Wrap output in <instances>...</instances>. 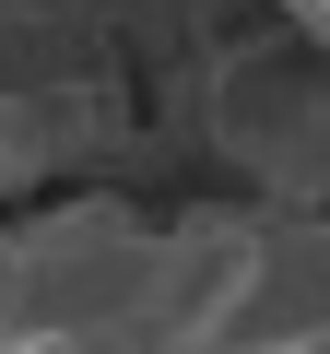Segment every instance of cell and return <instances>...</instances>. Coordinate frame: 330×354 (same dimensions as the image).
Instances as JSON below:
<instances>
[{
	"instance_id": "cell-1",
	"label": "cell",
	"mask_w": 330,
	"mask_h": 354,
	"mask_svg": "<svg viewBox=\"0 0 330 354\" xmlns=\"http://www.w3.org/2000/svg\"><path fill=\"white\" fill-rule=\"evenodd\" d=\"M153 248L165 236L142 213H118V201H59V213L0 225V330H12V342H106V330H142Z\"/></svg>"
},
{
	"instance_id": "cell-2",
	"label": "cell",
	"mask_w": 330,
	"mask_h": 354,
	"mask_svg": "<svg viewBox=\"0 0 330 354\" xmlns=\"http://www.w3.org/2000/svg\"><path fill=\"white\" fill-rule=\"evenodd\" d=\"M283 12H295V36H307V48L330 59V0H283Z\"/></svg>"
}]
</instances>
